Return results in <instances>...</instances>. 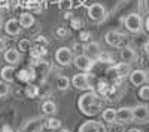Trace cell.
Returning <instances> with one entry per match:
<instances>
[{"label": "cell", "instance_id": "cell-38", "mask_svg": "<svg viewBox=\"0 0 149 132\" xmlns=\"http://www.w3.org/2000/svg\"><path fill=\"white\" fill-rule=\"evenodd\" d=\"M143 49H145V52H146V54L149 55V40H148V42H146V43L143 45Z\"/></svg>", "mask_w": 149, "mask_h": 132}, {"label": "cell", "instance_id": "cell-40", "mask_svg": "<svg viewBox=\"0 0 149 132\" xmlns=\"http://www.w3.org/2000/svg\"><path fill=\"white\" fill-rule=\"evenodd\" d=\"M127 132H142V131H140L139 128H131V129H128Z\"/></svg>", "mask_w": 149, "mask_h": 132}, {"label": "cell", "instance_id": "cell-14", "mask_svg": "<svg viewBox=\"0 0 149 132\" xmlns=\"http://www.w3.org/2000/svg\"><path fill=\"white\" fill-rule=\"evenodd\" d=\"M84 54L88 55L90 58L93 59H97L98 55L102 54V46L98 42H88L85 46H84Z\"/></svg>", "mask_w": 149, "mask_h": 132}, {"label": "cell", "instance_id": "cell-1", "mask_svg": "<svg viewBox=\"0 0 149 132\" xmlns=\"http://www.w3.org/2000/svg\"><path fill=\"white\" fill-rule=\"evenodd\" d=\"M103 107V98L100 94H97L94 89L86 91L78 98V109L82 114L86 117H94L102 111Z\"/></svg>", "mask_w": 149, "mask_h": 132}, {"label": "cell", "instance_id": "cell-37", "mask_svg": "<svg viewBox=\"0 0 149 132\" xmlns=\"http://www.w3.org/2000/svg\"><path fill=\"white\" fill-rule=\"evenodd\" d=\"M5 49H6V42L0 37V52H3Z\"/></svg>", "mask_w": 149, "mask_h": 132}, {"label": "cell", "instance_id": "cell-35", "mask_svg": "<svg viewBox=\"0 0 149 132\" xmlns=\"http://www.w3.org/2000/svg\"><path fill=\"white\" fill-rule=\"evenodd\" d=\"M0 132H15V131H14V128H10L9 125H3L2 129H0Z\"/></svg>", "mask_w": 149, "mask_h": 132}, {"label": "cell", "instance_id": "cell-32", "mask_svg": "<svg viewBox=\"0 0 149 132\" xmlns=\"http://www.w3.org/2000/svg\"><path fill=\"white\" fill-rule=\"evenodd\" d=\"M90 37H91L90 31H82L81 33V42H90Z\"/></svg>", "mask_w": 149, "mask_h": 132}, {"label": "cell", "instance_id": "cell-15", "mask_svg": "<svg viewBox=\"0 0 149 132\" xmlns=\"http://www.w3.org/2000/svg\"><path fill=\"white\" fill-rule=\"evenodd\" d=\"M121 59H122V63H125V64L134 63L136 59H137V54H136L134 47L128 46V45L122 46V49H121Z\"/></svg>", "mask_w": 149, "mask_h": 132}, {"label": "cell", "instance_id": "cell-11", "mask_svg": "<svg viewBox=\"0 0 149 132\" xmlns=\"http://www.w3.org/2000/svg\"><path fill=\"white\" fill-rule=\"evenodd\" d=\"M124 40H125V36L116 30H109L104 34V42L112 47H119L124 43Z\"/></svg>", "mask_w": 149, "mask_h": 132}, {"label": "cell", "instance_id": "cell-23", "mask_svg": "<svg viewBox=\"0 0 149 132\" xmlns=\"http://www.w3.org/2000/svg\"><path fill=\"white\" fill-rule=\"evenodd\" d=\"M39 86L34 85V83H30V85H27L26 88V95L29 98H36V97H39Z\"/></svg>", "mask_w": 149, "mask_h": 132}, {"label": "cell", "instance_id": "cell-28", "mask_svg": "<svg viewBox=\"0 0 149 132\" xmlns=\"http://www.w3.org/2000/svg\"><path fill=\"white\" fill-rule=\"evenodd\" d=\"M18 77H19V80H22V82H30V80H31V73H30L29 70H21L19 74H18Z\"/></svg>", "mask_w": 149, "mask_h": 132}, {"label": "cell", "instance_id": "cell-5", "mask_svg": "<svg viewBox=\"0 0 149 132\" xmlns=\"http://www.w3.org/2000/svg\"><path fill=\"white\" fill-rule=\"evenodd\" d=\"M73 64H74V67H76L78 70L88 73V71H91L94 68L95 59L90 58L88 55H85V54H81V55H76V56L73 58Z\"/></svg>", "mask_w": 149, "mask_h": 132}, {"label": "cell", "instance_id": "cell-18", "mask_svg": "<svg viewBox=\"0 0 149 132\" xmlns=\"http://www.w3.org/2000/svg\"><path fill=\"white\" fill-rule=\"evenodd\" d=\"M0 76H2V80L10 83L12 80L15 79V68H14V65H6V67H3L2 70H0Z\"/></svg>", "mask_w": 149, "mask_h": 132}, {"label": "cell", "instance_id": "cell-13", "mask_svg": "<svg viewBox=\"0 0 149 132\" xmlns=\"http://www.w3.org/2000/svg\"><path fill=\"white\" fill-rule=\"evenodd\" d=\"M116 122L119 123H130L134 122V117H133V109L131 107H121V109L116 110Z\"/></svg>", "mask_w": 149, "mask_h": 132}, {"label": "cell", "instance_id": "cell-19", "mask_svg": "<svg viewBox=\"0 0 149 132\" xmlns=\"http://www.w3.org/2000/svg\"><path fill=\"white\" fill-rule=\"evenodd\" d=\"M40 109H42V113L45 116H54L57 113V104L54 101H51V100H46V101L42 102Z\"/></svg>", "mask_w": 149, "mask_h": 132}, {"label": "cell", "instance_id": "cell-41", "mask_svg": "<svg viewBox=\"0 0 149 132\" xmlns=\"http://www.w3.org/2000/svg\"><path fill=\"white\" fill-rule=\"evenodd\" d=\"M55 132H70L69 129H66V128H60V129H57Z\"/></svg>", "mask_w": 149, "mask_h": 132}, {"label": "cell", "instance_id": "cell-26", "mask_svg": "<svg viewBox=\"0 0 149 132\" xmlns=\"http://www.w3.org/2000/svg\"><path fill=\"white\" fill-rule=\"evenodd\" d=\"M139 98L143 101H149V85H143L139 89Z\"/></svg>", "mask_w": 149, "mask_h": 132}, {"label": "cell", "instance_id": "cell-22", "mask_svg": "<svg viewBox=\"0 0 149 132\" xmlns=\"http://www.w3.org/2000/svg\"><path fill=\"white\" fill-rule=\"evenodd\" d=\"M72 85V80L67 77V76H63V74H61V76H58L57 77V89L58 91H67L69 89V86Z\"/></svg>", "mask_w": 149, "mask_h": 132}, {"label": "cell", "instance_id": "cell-25", "mask_svg": "<svg viewBox=\"0 0 149 132\" xmlns=\"http://www.w3.org/2000/svg\"><path fill=\"white\" fill-rule=\"evenodd\" d=\"M10 92V86L9 83L5 80H0V98H5L6 95Z\"/></svg>", "mask_w": 149, "mask_h": 132}, {"label": "cell", "instance_id": "cell-4", "mask_svg": "<svg viewBox=\"0 0 149 132\" xmlns=\"http://www.w3.org/2000/svg\"><path fill=\"white\" fill-rule=\"evenodd\" d=\"M48 71H49V67L45 61H42V59H37V63L33 65L31 68V83H43V80L46 79V74H48Z\"/></svg>", "mask_w": 149, "mask_h": 132}, {"label": "cell", "instance_id": "cell-30", "mask_svg": "<svg viewBox=\"0 0 149 132\" xmlns=\"http://www.w3.org/2000/svg\"><path fill=\"white\" fill-rule=\"evenodd\" d=\"M72 52H74L76 55L84 54V45H82V43H74V45L72 46Z\"/></svg>", "mask_w": 149, "mask_h": 132}, {"label": "cell", "instance_id": "cell-24", "mask_svg": "<svg viewBox=\"0 0 149 132\" xmlns=\"http://www.w3.org/2000/svg\"><path fill=\"white\" fill-rule=\"evenodd\" d=\"M46 128L48 129H52V131H57V129H60V128H63V125H61V120H58L57 117H49V119H46Z\"/></svg>", "mask_w": 149, "mask_h": 132}, {"label": "cell", "instance_id": "cell-33", "mask_svg": "<svg viewBox=\"0 0 149 132\" xmlns=\"http://www.w3.org/2000/svg\"><path fill=\"white\" fill-rule=\"evenodd\" d=\"M112 132H124L122 123H119V125H115V123H112Z\"/></svg>", "mask_w": 149, "mask_h": 132}, {"label": "cell", "instance_id": "cell-12", "mask_svg": "<svg viewBox=\"0 0 149 132\" xmlns=\"http://www.w3.org/2000/svg\"><path fill=\"white\" fill-rule=\"evenodd\" d=\"M78 132H109V131L104 126V123H102V122H98V120H86V122H84L79 126Z\"/></svg>", "mask_w": 149, "mask_h": 132}, {"label": "cell", "instance_id": "cell-7", "mask_svg": "<svg viewBox=\"0 0 149 132\" xmlns=\"http://www.w3.org/2000/svg\"><path fill=\"white\" fill-rule=\"evenodd\" d=\"M73 52L70 47L67 46H61L57 49L55 52V61L60 64V65H63V67H69L72 63H73Z\"/></svg>", "mask_w": 149, "mask_h": 132}, {"label": "cell", "instance_id": "cell-8", "mask_svg": "<svg viewBox=\"0 0 149 132\" xmlns=\"http://www.w3.org/2000/svg\"><path fill=\"white\" fill-rule=\"evenodd\" d=\"M70 80H72L73 88H76L79 91H93V86L90 85V74L88 73H78Z\"/></svg>", "mask_w": 149, "mask_h": 132}, {"label": "cell", "instance_id": "cell-34", "mask_svg": "<svg viewBox=\"0 0 149 132\" xmlns=\"http://www.w3.org/2000/svg\"><path fill=\"white\" fill-rule=\"evenodd\" d=\"M19 47H21V51H27L30 47V43L27 40H22V42H19Z\"/></svg>", "mask_w": 149, "mask_h": 132}, {"label": "cell", "instance_id": "cell-6", "mask_svg": "<svg viewBox=\"0 0 149 132\" xmlns=\"http://www.w3.org/2000/svg\"><path fill=\"white\" fill-rule=\"evenodd\" d=\"M43 128H46V119L43 116H37V117L29 119L26 125L22 126L21 132H42Z\"/></svg>", "mask_w": 149, "mask_h": 132}, {"label": "cell", "instance_id": "cell-36", "mask_svg": "<svg viewBox=\"0 0 149 132\" xmlns=\"http://www.w3.org/2000/svg\"><path fill=\"white\" fill-rule=\"evenodd\" d=\"M57 36H60V37H64V36H67V30H66V28H58V30H57Z\"/></svg>", "mask_w": 149, "mask_h": 132}, {"label": "cell", "instance_id": "cell-16", "mask_svg": "<svg viewBox=\"0 0 149 132\" xmlns=\"http://www.w3.org/2000/svg\"><path fill=\"white\" fill-rule=\"evenodd\" d=\"M21 24H19V19H15V18H10L5 22V33L9 34V36H18L21 33Z\"/></svg>", "mask_w": 149, "mask_h": 132}, {"label": "cell", "instance_id": "cell-21", "mask_svg": "<svg viewBox=\"0 0 149 132\" xmlns=\"http://www.w3.org/2000/svg\"><path fill=\"white\" fill-rule=\"evenodd\" d=\"M19 24H21L22 28H31L33 24H34V16L31 14H21Z\"/></svg>", "mask_w": 149, "mask_h": 132}, {"label": "cell", "instance_id": "cell-9", "mask_svg": "<svg viewBox=\"0 0 149 132\" xmlns=\"http://www.w3.org/2000/svg\"><path fill=\"white\" fill-rule=\"evenodd\" d=\"M133 117L137 123H148L149 122V105L139 104L133 107Z\"/></svg>", "mask_w": 149, "mask_h": 132}, {"label": "cell", "instance_id": "cell-17", "mask_svg": "<svg viewBox=\"0 0 149 132\" xmlns=\"http://www.w3.org/2000/svg\"><path fill=\"white\" fill-rule=\"evenodd\" d=\"M5 61L8 63V65H17L21 61V54L18 49H14V47H9V49L5 51Z\"/></svg>", "mask_w": 149, "mask_h": 132}, {"label": "cell", "instance_id": "cell-27", "mask_svg": "<svg viewBox=\"0 0 149 132\" xmlns=\"http://www.w3.org/2000/svg\"><path fill=\"white\" fill-rule=\"evenodd\" d=\"M42 55H46V49L42 46H36L31 51V56H34V58H40Z\"/></svg>", "mask_w": 149, "mask_h": 132}, {"label": "cell", "instance_id": "cell-3", "mask_svg": "<svg viewBox=\"0 0 149 132\" xmlns=\"http://www.w3.org/2000/svg\"><path fill=\"white\" fill-rule=\"evenodd\" d=\"M86 14H88V18L95 22V24H102L107 19V9L106 6H103L102 3H93L88 6V10H86Z\"/></svg>", "mask_w": 149, "mask_h": 132}, {"label": "cell", "instance_id": "cell-2", "mask_svg": "<svg viewBox=\"0 0 149 132\" xmlns=\"http://www.w3.org/2000/svg\"><path fill=\"white\" fill-rule=\"evenodd\" d=\"M124 27L127 28V31H130L133 34H139L145 28V21H143L140 14L133 12V14H128L124 18Z\"/></svg>", "mask_w": 149, "mask_h": 132}, {"label": "cell", "instance_id": "cell-39", "mask_svg": "<svg viewBox=\"0 0 149 132\" xmlns=\"http://www.w3.org/2000/svg\"><path fill=\"white\" fill-rule=\"evenodd\" d=\"M145 28H146V31L149 33V16H148L146 21H145Z\"/></svg>", "mask_w": 149, "mask_h": 132}, {"label": "cell", "instance_id": "cell-10", "mask_svg": "<svg viewBox=\"0 0 149 132\" xmlns=\"http://www.w3.org/2000/svg\"><path fill=\"white\" fill-rule=\"evenodd\" d=\"M149 80V74H148V71L142 70V68H137V70H133L131 73H130V82H131V85L133 86H143L146 85V82Z\"/></svg>", "mask_w": 149, "mask_h": 132}, {"label": "cell", "instance_id": "cell-20", "mask_svg": "<svg viewBox=\"0 0 149 132\" xmlns=\"http://www.w3.org/2000/svg\"><path fill=\"white\" fill-rule=\"evenodd\" d=\"M102 117H103V120L109 125L116 123V110L115 109H104L103 113H102Z\"/></svg>", "mask_w": 149, "mask_h": 132}, {"label": "cell", "instance_id": "cell-29", "mask_svg": "<svg viewBox=\"0 0 149 132\" xmlns=\"http://www.w3.org/2000/svg\"><path fill=\"white\" fill-rule=\"evenodd\" d=\"M97 61H102V63H112L113 59H112V55L110 54H107V52H102L100 55H98V58H97Z\"/></svg>", "mask_w": 149, "mask_h": 132}, {"label": "cell", "instance_id": "cell-31", "mask_svg": "<svg viewBox=\"0 0 149 132\" xmlns=\"http://www.w3.org/2000/svg\"><path fill=\"white\" fill-rule=\"evenodd\" d=\"M72 27H73V28H76V30H81V28L84 27V22H82V19L74 18V19L72 21Z\"/></svg>", "mask_w": 149, "mask_h": 132}]
</instances>
